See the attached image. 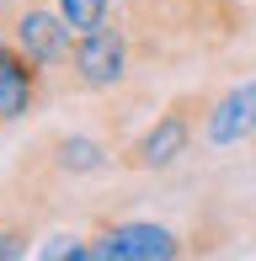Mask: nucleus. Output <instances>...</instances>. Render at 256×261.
<instances>
[{
	"instance_id": "nucleus-7",
	"label": "nucleus",
	"mask_w": 256,
	"mask_h": 261,
	"mask_svg": "<svg viewBox=\"0 0 256 261\" xmlns=\"http://www.w3.org/2000/svg\"><path fill=\"white\" fill-rule=\"evenodd\" d=\"M59 11H64V21L75 32H91V27H101L112 16V0H59Z\"/></svg>"
},
{
	"instance_id": "nucleus-4",
	"label": "nucleus",
	"mask_w": 256,
	"mask_h": 261,
	"mask_svg": "<svg viewBox=\"0 0 256 261\" xmlns=\"http://www.w3.org/2000/svg\"><path fill=\"white\" fill-rule=\"evenodd\" d=\"M128 64H134V43H128V27L118 16H107L101 27L80 32L75 54H69V86L86 91V96H107L128 80Z\"/></svg>"
},
{
	"instance_id": "nucleus-5",
	"label": "nucleus",
	"mask_w": 256,
	"mask_h": 261,
	"mask_svg": "<svg viewBox=\"0 0 256 261\" xmlns=\"http://www.w3.org/2000/svg\"><path fill=\"white\" fill-rule=\"evenodd\" d=\"M171 256H182V240L166 224H139V219L101 224L86 240V261H171Z\"/></svg>"
},
{
	"instance_id": "nucleus-2",
	"label": "nucleus",
	"mask_w": 256,
	"mask_h": 261,
	"mask_svg": "<svg viewBox=\"0 0 256 261\" xmlns=\"http://www.w3.org/2000/svg\"><path fill=\"white\" fill-rule=\"evenodd\" d=\"M118 165V149L101 134H86V128H54L38 144L21 155L16 176H38L43 187H64V181H86V176H101Z\"/></svg>"
},
{
	"instance_id": "nucleus-8",
	"label": "nucleus",
	"mask_w": 256,
	"mask_h": 261,
	"mask_svg": "<svg viewBox=\"0 0 256 261\" xmlns=\"http://www.w3.org/2000/svg\"><path fill=\"white\" fill-rule=\"evenodd\" d=\"M32 256H43V261H59V256H75V261H86V240L80 234H48V240L38 245Z\"/></svg>"
},
{
	"instance_id": "nucleus-3",
	"label": "nucleus",
	"mask_w": 256,
	"mask_h": 261,
	"mask_svg": "<svg viewBox=\"0 0 256 261\" xmlns=\"http://www.w3.org/2000/svg\"><path fill=\"white\" fill-rule=\"evenodd\" d=\"M203 112H208V96L171 101L134 144L118 149V165H123V171H171V165L192 149V139L203 134Z\"/></svg>"
},
{
	"instance_id": "nucleus-1",
	"label": "nucleus",
	"mask_w": 256,
	"mask_h": 261,
	"mask_svg": "<svg viewBox=\"0 0 256 261\" xmlns=\"http://www.w3.org/2000/svg\"><path fill=\"white\" fill-rule=\"evenodd\" d=\"M0 32H6L48 80L54 75L69 80V54H75L80 32L64 21L59 0H0Z\"/></svg>"
},
{
	"instance_id": "nucleus-6",
	"label": "nucleus",
	"mask_w": 256,
	"mask_h": 261,
	"mask_svg": "<svg viewBox=\"0 0 256 261\" xmlns=\"http://www.w3.org/2000/svg\"><path fill=\"white\" fill-rule=\"evenodd\" d=\"M203 139L208 149H235V144H251L256 139V80L246 86H229L224 96L208 101L203 112Z\"/></svg>"
}]
</instances>
